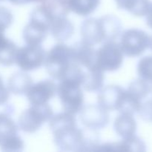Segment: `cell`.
I'll return each mask as SVG.
<instances>
[{"label": "cell", "mask_w": 152, "mask_h": 152, "mask_svg": "<svg viewBox=\"0 0 152 152\" xmlns=\"http://www.w3.org/2000/svg\"><path fill=\"white\" fill-rule=\"evenodd\" d=\"M53 141L60 151H83V129L78 128L75 115L63 111L49 120Z\"/></svg>", "instance_id": "obj_1"}, {"label": "cell", "mask_w": 152, "mask_h": 152, "mask_svg": "<svg viewBox=\"0 0 152 152\" xmlns=\"http://www.w3.org/2000/svg\"><path fill=\"white\" fill-rule=\"evenodd\" d=\"M121 21L114 15L88 18L82 23L80 33L82 40L94 46L107 41H115L122 34Z\"/></svg>", "instance_id": "obj_2"}, {"label": "cell", "mask_w": 152, "mask_h": 152, "mask_svg": "<svg viewBox=\"0 0 152 152\" xmlns=\"http://www.w3.org/2000/svg\"><path fill=\"white\" fill-rule=\"evenodd\" d=\"M75 62L72 47L59 43L46 52L44 65L48 74L54 80L60 81Z\"/></svg>", "instance_id": "obj_3"}, {"label": "cell", "mask_w": 152, "mask_h": 152, "mask_svg": "<svg viewBox=\"0 0 152 152\" xmlns=\"http://www.w3.org/2000/svg\"><path fill=\"white\" fill-rule=\"evenodd\" d=\"M51 16L42 5L36 7L25 27L22 37L27 45H41L50 31Z\"/></svg>", "instance_id": "obj_4"}, {"label": "cell", "mask_w": 152, "mask_h": 152, "mask_svg": "<svg viewBox=\"0 0 152 152\" xmlns=\"http://www.w3.org/2000/svg\"><path fill=\"white\" fill-rule=\"evenodd\" d=\"M58 95L63 111L76 115L84 106V95L80 83L72 80H63L57 85Z\"/></svg>", "instance_id": "obj_5"}, {"label": "cell", "mask_w": 152, "mask_h": 152, "mask_svg": "<svg viewBox=\"0 0 152 152\" xmlns=\"http://www.w3.org/2000/svg\"><path fill=\"white\" fill-rule=\"evenodd\" d=\"M53 115V109L48 103L31 105L19 116L18 126L25 133H35L41 129L43 124L49 122Z\"/></svg>", "instance_id": "obj_6"}, {"label": "cell", "mask_w": 152, "mask_h": 152, "mask_svg": "<svg viewBox=\"0 0 152 152\" xmlns=\"http://www.w3.org/2000/svg\"><path fill=\"white\" fill-rule=\"evenodd\" d=\"M23 140L19 136V126L7 112H0V149L3 151H21Z\"/></svg>", "instance_id": "obj_7"}, {"label": "cell", "mask_w": 152, "mask_h": 152, "mask_svg": "<svg viewBox=\"0 0 152 152\" xmlns=\"http://www.w3.org/2000/svg\"><path fill=\"white\" fill-rule=\"evenodd\" d=\"M124 54L120 44L115 41H107L96 50V65L102 71H115L123 65Z\"/></svg>", "instance_id": "obj_8"}, {"label": "cell", "mask_w": 152, "mask_h": 152, "mask_svg": "<svg viewBox=\"0 0 152 152\" xmlns=\"http://www.w3.org/2000/svg\"><path fill=\"white\" fill-rule=\"evenodd\" d=\"M119 44L123 54L129 57H136L149 48L150 37L141 30L129 29L121 34Z\"/></svg>", "instance_id": "obj_9"}, {"label": "cell", "mask_w": 152, "mask_h": 152, "mask_svg": "<svg viewBox=\"0 0 152 152\" xmlns=\"http://www.w3.org/2000/svg\"><path fill=\"white\" fill-rule=\"evenodd\" d=\"M45 56L46 52L41 45H26L18 48L15 64L25 72L34 71L44 65Z\"/></svg>", "instance_id": "obj_10"}, {"label": "cell", "mask_w": 152, "mask_h": 152, "mask_svg": "<svg viewBox=\"0 0 152 152\" xmlns=\"http://www.w3.org/2000/svg\"><path fill=\"white\" fill-rule=\"evenodd\" d=\"M80 119L85 128L99 130L106 127L110 121L108 111L99 105L83 106L80 111Z\"/></svg>", "instance_id": "obj_11"}, {"label": "cell", "mask_w": 152, "mask_h": 152, "mask_svg": "<svg viewBox=\"0 0 152 152\" xmlns=\"http://www.w3.org/2000/svg\"><path fill=\"white\" fill-rule=\"evenodd\" d=\"M57 85L51 80H45L31 86L26 96L31 105H42L49 101L56 94Z\"/></svg>", "instance_id": "obj_12"}, {"label": "cell", "mask_w": 152, "mask_h": 152, "mask_svg": "<svg viewBox=\"0 0 152 152\" xmlns=\"http://www.w3.org/2000/svg\"><path fill=\"white\" fill-rule=\"evenodd\" d=\"M126 89L119 86H108L99 91L97 96L98 105L107 111H117Z\"/></svg>", "instance_id": "obj_13"}, {"label": "cell", "mask_w": 152, "mask_h": 152, "mask_svg": "<svg viewBox=\"0 0 152 152\" xmlns=\"http://www.w3.org/2000/svg\"><path fill=\"white\" fill-rule=\"evenodd\" d=\"M72 49L74 61L82 68H91L97 66L96 63V50H94V46L81 40L76 43Z\"/></svg>", "instance_id": "obj_14"}, {"label": "cell", "mask_w": 152, "mask_h": 152, "mask_svg": "<svg viewBox=\"0 0 152 152\" xmlns=\"http://www.w3.org/2000/svg\"><path fill=\"white\" fill-rule=\"evenodd\" d=\"M49 32L55 39L66 41L74 34V26L67 16H54L51 19Z\"/></svg>", "instance_id": "obj_15"}, {"label": "cell", "mask_w": 152, "mask_h": 152, "mask_svg": "<svg viewBox=\"0 0 152 152\" xmlns=\"http://www.w3.org/2000/svg\"><path fill=\"white\" fill-rule=\"evenodd\" d=\"M97 151L140 152L145 151V145L142 140L135 135L132 137L123 139L121 142H108L99 145Z\"/></svg>", "instance_id": "obj_16"}, {"label": "cell", "mask_w": 152, "mask_h": 152, "mask_svg": "<svg viewBox=\"0 0 152 152\" xmlns=\"http://www.w3.org/2000/svg\"><path fill=\"white\" fill-rule=\"evenodd\" d=\"M83 70L84 75L82 88L89 92L99 91L103 87L105 80L104 71L97 66L91 68H83Z\"/></svg>", "instance_id": "obj_17"}, {"label": "cell", "mask_w": 152, "mask_h": 152, "mask_svg": "<svg viewBox=\"0 0 152 152\" xmlns=\"http://www.w3.org/2000/svg\"><path fill=\"white\" fill-rule=\"evenodd\" d=\"M33 85V80L25 71H19L12 74L7 82V89L15 95H26Z\"/></svg>", "instance_id": "obj_18"}, {"label": "cell", "mask_w": 152, "mask_h": 152, "mask_svg": "<svg viewBox=\"0 0 152 152\" xmlns=\"http://www.w3.org/2000/svg\"><path fill=\"white\" fill-rule=\"evenodd\" d=\"M137 123L133 115L120 114L114 121V128L116 133L123 139L135 136L137 132Z\"/></svg>", "instance_id": "obj_19"}, {"label": "cell", "mask_w": 152, "mask_h": 152, "mask_svg": "<svg viewBox=\"0 0 152 152\" xmlns=\"http://www.w3.org/2000/svg\"><path fill=\"white\" fill-rule=\"evenodd\" d=\"M117 7L136 16H146L151 2L149 0H115Z\"/></svg>", "instance_id": "obj_20"}, {"label": "cell", "mask_w": 152, "mask_h": 152, "mask_svg": "<svg viewBox=\"0 0 152 152\" xmlns=\"http://www.w3.org/2000/svg\"><path fill=\"white\" fill-rule=\"evenodd\" d=\"M70 11L81 16H87L95 11L100 0H67Z\"/></svg>", "instance_id": "obj_21"}, {"label": "cell", "mask_w": 152, "mask_h": 152, "mask_svg": "<svg viewBox=\"0 0 152 152\" xmlns=\"http://www.w3.org/2000/svg\"><path fill=\"white\" fill-rule=\"evenodd\" d=\"M127 90L141 103L151 96V86L141 79L132 82Z\"/></svg>", "instance_id": "obj_22"}, {"label": "cell", "mask_w": 152, "mask_h": 152, "mask_svg": "<svg viewBox=\"0 0 152 152\" xmlns=\"http://www.w3.org/2000/svg\"><path fill=\"white\" fill-rule=\"evenodd\" d=\"M17 50L16 45L9 39L5 45L0 49V65L3 66H11L15 64Z\"/></svg>", "instance_id": "obj_23"}, {"label": "cell", "mask_w": 152, "mask_h": 152, "mask_svg": "<svg viewBox=\"0 0 152 152\" xmlns=\"http://www.w3.org/2000/svg\"><path fill=\"white\" fill-rule=\"evenodd\" d=\"M137 73L140 79L152 85V56L143 57L137 65Z\"/></svg>", "instance_id": "obj_24"}, {"label": "cell", "mask_w": 152, "mask_h": 152, "mask_svg": "<svg viewBox=\"0 0 152 152\" xmlns=\"http://www.w3.org/2000/svg\"><path fill=\"white\" fill-rule=\"evenodd\" d=\"M138 114L142 120L152 122V96H148L141 103Z\"/></svg>", "instance_id": "obj_25"}, {"label": "cell", "mask_w": 152, "mask_h": 152, "mask_svg": "<svg viewBox=\"0 0 152 152\" xmlns=\"http://www.w3.org/2000/svg\"><path fill=\"white\" fill-rule=\"evenodd\" d=\"M10 97V91L4 84L2 77L0 75V105H4Z\"/></svg>", "instance_id": "obj_26"}, {"label": "cell", "mask_w": 152, "mask_h": 152, "mask_svg": "<svg viewBox=\"0 0 152 152\" xmlns=\"http://www.w3.org/2000/svg\"><path fill=\"white\" fill-rule=\"evenodd\" d=\"M146 22L148 26L152 29V3H151L149 10L146 14Z\"/></svg>", "instance_id": "obj_27"}, {"label": "cell", "mask_w": 152, "mask_h": 152, "mask_svg": "<svg viewBox=\"0 0 152 152\" xmlns=\"http://www.w3.org/2000/svg\"><path fill=\"white\" fill-rule=\"evenodd\" d=\"M10 2L16 5H22V4H28V0H9Z\"/></svg>", "instance_id": "obj_28"}, {"label": "cell", "mask_w": 152, "mask_h": 152, "mask_svg": "<svg viewBox=\"0 0 152 152\" xmlns=\"http://www.w3.org/2000/svg\"><path fill=\"white\" fill-rule=\"evenodd\" d=\"M149 48L152 50V37H150V44H149Z\"/></svg>", "instance_id": "obj_29"}, {"label": "cell", "mask_w": 152, "mask_h": 152, "mask_svg": "<svg viewBox=\"0 0 152 152\" xmlns=\"http://www.w3.org/2000/svg\"><path fill=\"white\" fill-rule=\"evenodd\" d=\"M151 96H152V85L151 86Z\"/></svg>", "instance_id": "obj_30"}, {"label": "cell", "mask_w": 152, "mask_h": 152, "mask_svg": "<svg viewBox=\"0 0 152 152\" xmlns=\"http://www.w3.org/2000/svg\"><path fill=\"white\" fill-rule=\"evenodd\" d=\"M5 1V0H0V1Z\"/></svg>", "instance_id": "obj_31"}]
</instances>
